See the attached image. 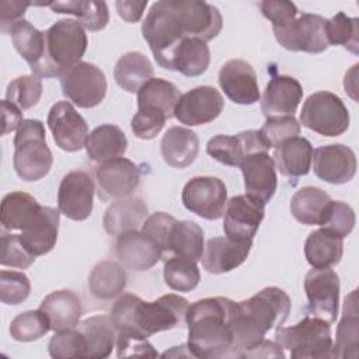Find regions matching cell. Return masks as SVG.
I'll return each mask as SVG.
<instances>
[{
    "mask_svg": "<svg viewBox=\"0 0 359 359\" xmlns=\"http://www.w3.org/2000/svg\"><path fill=\"white\" fill-rule=\"evenodd\" d=\"M289 294L276 286H268L252 297L234 302L231 313L233 342L229 358H244L272 328L280 327L290 313Z\"/></svg>",
    "mask_w": 359,
    "mask_h": 359,
    "instance_id": "obj_1",
    "label": "cell"
},
{
    "mask_svg": "<svg viewBox=\"0 0 359 359\" xmlns=\"http://www.w3.org/2000/svg\"><path fill=\"white\" fill-rule=\"evenodd\" d=\"M189 303L174 293L154 302H144L132 293H123L111 307V320L116 335L149 338L153 334L182 327Z\"/></svg>",
    "mask_w": 359,
    "mask_h": 359,
    "instance_id": "obj_2",
    "label": "cell"
},
{
    "mask_svg": "<svg viewBox=\"0 0 359 359\" xmlns=\"http://www.w3.org/2000/svg\"><path fill=\"white\" fill-rule=\"evenodd\" d=\"M234 302L227 297H205L189 304L188 351L194 358H227L231 342V313Z\"/></svg>",
    "mask_w": 359,
    "mask_h": 359,
    "instance_id": "obj_3",
    "label": "cell"
},
{
    "mask_svg": "<svg viewBox=\"0 0 359 359\" xmlns=\"http://www.w3.org/2000/svg\"><path fill=\"white\" fill-rule=\"evenodd\" d=\"M87 35L77 20H59L45 31V60L39 77H60L65 70L81 62Z\"/></svg>",
    "mask_w": 359,
    "mask_h": 359,
    "instance_id": "obj_4",
    "label": "cell"
},
{
    "mask_svg": "<svg viewBox=\"0 0 359 359\" xmlns=\"http://www.w3.org/2000/svg\"><path fill=\"white\" fill-rule=\"evenodd\" d=\"M142 34L157 65L172 70L177 49L187 36L171 0L153 3L143 20Z\"/></svg>",
    "mask_w": 359,
    "mask_h": 359,
    "instance_id": "obj_5",
    "label": "cell"
},
{
    "mask_svg": "<svg viewBox=\"0 0 359 359\" xmlns=\"http://www.w3.org/2000/svg\"><path fill=\"white\" fill-rule=\"evenodd\" d=\"M45 135L39 119H24L15 132L13 165L22 181H38L50 171L53 156Z\"/></svg>",
    "mask_w": 359,
    "mask_h": 359,
    "instance_id": "obj_6",
    "label": "cell"
},
{
    "mask_svg": "<svg viewBox=\"0 0 359 359\" xmlns=\"http://www.w3.org/2000/svg\"><path fill=\"white\" fill-rule=\"evenodd\" d=\"M275 341L294 359L331 358V327L323 318L307 314L292 327H278Z\"/></svg>",
    "mask_w": 359,
    "mask_h": 359,
    "instance_id": "obj_7",
    "label": "cell"
},
{
    "mask_svg": "<svg viewBox=\"0 0 359 359\" xmlns=\"http://www.w3.org/2000/svg\"><path fill=\"white\" fill-rule=\"evenodd\" d=\"M300 122L304 128L328 137L342 135L349 128V112L344 101L331 91L310 94L302 108Z\"/></svg>",
    "mask_w": 359,
    "mask_h": 359,
    "instance_id": "obj_8",
    "label": "cell"
},
{
    "mask_svg": "<svg viewBox=\"0 0 359 359\" xmlns=\"http://www.w3.org/2000/svg\"><path fill=\"white\" fill-rule=\"evenodd\" d=\"M59 79L63 95L79 108H94L105 98V74L90 62L76 63L65 70Z\"/></svg>",
    "mask_w": 359,
    "mask_h": 359,
    "instance_id": "obj_9",
    "label": "cell"
},
{
    "mask_svg": "<svg viewBox=\"0 0 359 359\" xmlns=\"http://www.w3.org/2000/svg\"><path fill=\"white\" fill-rule=\"evenodd\" d=\"M184 206L206 220H217L223 216L227 203V188L216 177H194L182 189Z\"/></svg>",
    "mask_w": 359,
    "mask_h": 359,
    "instance_id": "obj_10",
    "label": "cell"
},
{
    "mask_svg": "<svg viewBox=\"0 0 359 359\" xmlns=\"http://www.w3.org/2000/svg\"><path fill=\"white\" fill-rule=\"evenodd\" d=\"M325 22L327 20L318 14L303 13L290 25L272 31L278 43L287 50L321 53L330 46Z\"/></svg>",
    "mask_w": 359,
    "mask_h": 359,
    "instance_id": "obj_11",
    "label": "cell"
},
{
    "mask_svg": "<svg viewBox=\"0 0 359 359\" xmlns=\"http://www.w3.org/2000/svg\"><path fill=\"white\" fill-rule=\"evenodd\" d=\"M339 276L330 268H313L306 273L304 292L309 300L310 316L334 323L338 316Z\"/></svg>",
    "mask_w": 359,
    "mask_h": 359,
    "instance_id": "obj_12",
    "label": "cell"
},
{
    "mask_svg": "<svg viewBox=\"0 0 359 359\" xmlns=\"http://www.w3.org/2000/svg\"><path fill=\"white\" fill-rule=\"evenodd\" d=\"M223 230L234 241H252L265 216V203L247 194L231 196L226 203Z\"/></svg>",
    "mask_w": 359,
    "mask_h": 359,
    "instance_id": "obj_13",
    "label": "cell"
},
{
    "mask_svg": "<svg viewBox=\"0 0 359 359\" xmlns=\"http://www.w3.org/2000/svg\"><path fill=\"white\" fill-rule=\"evenodd\" d=\"M56 146L62 150L74 153L86 147L88 126L84 118L69 101H57L52 105L46 119Z\"/></svg>",
    "mask_w": 359,
    "mask_h": 359,
    "instance_id": "obj_14",
    "label": "cell"
},
{
    "mask_svg": "<svg viewBox=\"0 0 359 359\" xmlns=\"http://www.w3.org/2000/svg\"><path fill=\"white\" fill-rule=\"evenodd\" d=\"M95 185L91 177L81 170L67 172L57 189V208L70 220H86L94 206Z\"/></svg>",
    "mask_w": 359,
    "mask_h": 359,
    "instance_id": "obj_15",
    "label": "cell"
},
{
    "mask_svg": "<svg viewBox=\"0 0 359 359\" xmlns=\"http://www.w3.org/2000/svg\"><path fill=\"white\" fill-rule=\"evenodd\" d=\"M187 38L208 42L216 38L223 27V17L217 7L199 0H171Z\"/></svg>",
    "mask_w": 359,
    "mask_h": 359,
    "instance_id": "obj_16",
    "label": "cell"
},
{
    "mask_svg": "<svg viewBox=\"0 0 359 359\" xmlns=\"http://www.w3.org/2000/svg\"><path fill=\"white\" fill-rule=\"evenodd\" d=\"M224 100L212 86L195 87L180 97L174 116L187 126L205 125L215 121L223 111Z\"/></svg>",
    "mask_w": 359,
    "mask_h": 359,
    "instance_id": "obj_17",
    "label": "cell"
},
{
    "mask_svg": "<svg viewBox=\"0 0 359 359\" xmlns=\"http://www.w3.org/2000/svg\"><path fill=\"white\" fill-rule=\"evenodd\" d=\"M98 196L102 201L122 199L132 195L140 184L137 165L125 157L101 163L95 170Z\"/></svg>",
    "mask_w": 359,
    "mask_h": 359,
    "instance_id": "obj_18",
    "label": "cell"
},
{
    "mask_svg": "<svg viewBox=\"0 0 359 359\" xmlns=\"http://www.w3.org/2000/svg\"><path fill=\"white\" fill-rule=\"evenodd\" d=\"M311 168L320 180L334 185H342L355 177L358 163L351 147L335 143L313 150Z\"/></svg>",
    "mask_w": 359,
    "mask_h": 359,
    "instance_id": "obj_19",
    "label": "cell"
},
{
    "mask_svg": "<svg viewBox=\"0 0 359 359\" xmlns=\"http://www.w3.org/2000/svg\"><path fill=\"white\" fill-rule=\"evenodd\" d=\"M269 149L261 132L255 129L243 130L236 136L217 135L206 144V153L212 158L230 167H238L247 156L268 151Z\"/></svg>",
    "mask_w": 359,
    "mask_h": 359,
    "instance_id": "obj_20",
    "label": "cell"
},
{
    "mask_svg": "<svg viewBox=\"0 0 359 359\" xmlns=\"http://www.w3.org/2000/svg\"><path fill=\"white\" fill-rule=\"evenodd\" d=\"M219 86L227 98L240 105L259 101L261 94L254 67L241 59L227 60L219 70Z\"/></svg>",
    "mask_w": 359,
    "mask_h": 359,
    "instance_id": "obj_21",
    "label": "cell"
},
{
    "mask_svg": "<svg viewBox=\"0 0 359 359\" xmlns=\"http://www.w3.org/2000/svg\"><path fill=\"white\" fill-rule=\"evenodd\" d=\"M115 254L123 266L136 272L153 268L163 257L157 243L142 230H132L119 236L115 244Z\"/></svg>",
    "mask_w": 359,
    "mask_h": 359,
    "instance_id": "obj_22",
    "label": "cell"
},
{
    "mask_svg": "<svg viewBox=\"0 0 359 359\" xmlns=\"http://www.w3.org/2000/svg\"><path fill=\"white\" fill-rule=\"evenodd\" d=\"M238 167L244 177L245 194L266 205L278 187L273 158L268 151L254 153L247 156Z\"/></svg>",
    "mask_w": 359,
    "mask_h": 359,
    "instance_id": "obj_23",
    "label": "cell"
},
{
    "mask_svg": "<svg viewBox=\"0 0 359 359\" xmlns=\"http://www.w3.org/2000/svg\"><path fill=\"white\" fill-rule=\"evenodd\" d=\"M252 241H234L229 237H213L205 244L202 266L209 273H226L240 266L248 257Z\"/></svg>",
    "mask_w": 359,
    "mask_h": 359,
    "instance_id": "obj_24",
    "label": "cell"
},
{
    "mask_svg": "<svg viewBox=\"0 0 359 359\" xmlns=\"http://www.w3.org/2000/svg\"><path fill=\"white\" fill-rule=\"evenodd\" d=\"M303 98L302 84L292 76H273L265 87L261 111L266 118L294 115Z\"/></svg>",
    "mask_w": 359,
    "mask_h": 359,
    "instance_id": "obj_25",
    "label": "cell"
},
{
    "mask_svg": "<svg viewBox=\"0 0 359 359\" xmlns=\"http://www.w3.org/2000/svg\"><path fill=\"white\" fill-rule=\"evenodd\" d=\"M147 205L142 198L128 196L116 199L105 210L102 224L109 236L119 237L123 233L137 230L147 219Z\"/></svg>",
    "mask_w": 359,
    "mask_h": 359,
    "instance_id": "obj_26",
    "label": "cell"
},
{
    "mask_svg": "<svg viewBox=\"0 0 359 359\" xmlns=\"http://www.w3.org/2000/svg\"><path fill=\"white\" fill-rule=\"evenodd\" d=\"M39 309L46 314L52 331H63L79 325L83 307L80 297L67 289L49 293L41 303Z\"/></svg>",
    "mask_w": 359,
    "mask_h": 359,
    "instance_id": "obj_27",
    "label": "cell"
},
{
    "mask_svg": "<svg viewBox=\"0 0 359 359\" xmlns=\"http://www.w3.org/2000/svg\"><path fill=\"white\" fill-rule=\"evenodd\" d=\"M60 213L55 208L42 206L39 217L18 234L22 245L35 257L53 250L59 233Z\"/></svg>",
    "mask_w": 359,
    "mask_h": 359,
    "instance_id": "obj_28",
    "label": "cell"
},
{
    "mask_svg": "<svg viewBox=\"0 0 359 359\" xmlns=\"http://www.w3.org/2000/svg\"><path fill=\"white\" fill-rule=\"evenodd\" d=\"M163 160L174 168H185L191 165L199 151V139L196 133L188 128H170L160 143Z\"/></svg>",
    "mask_w": 359,
    "mask_h": 359,
    "instance_id": "obj_29",
    "label": "cell"
},
{
    "mask_svg": "<svg viewBox=\"0 0 359 359\" xmlns=\"http://www.w3.org/2000/svg\"><path fill=\"white\" fill-rule=\"evenodd\" d=\"M272 158L278 171L285 177L307 175L311 168L313 146L306 137L294 136L275 147Z\"/></svg>",
    "mask_w": 359,
    "mask_h": 359,
    "instance_id": "obj_30",
    "label": "cell"
},
{
    "mask_svg": "<svg viewBox=\"0 0 359 359\" xmlns=\"http://www.w3.org/2000/svg\"><path fill=\"white\" fill-rule=\"evenodd\" d=\"M358 290H352L344 300L342 316L337 325V338L332 344L331 358H356L359 344Z\"/></svg>",
    "mask_w": 359,
    "mask_h": 359,
    "instance_id": "obj_31",
    "label": "cell"
},
{
    "mask_svg": "<svg viewBox=\"0 0 359 359\" xmlns=\"http://www.w3.org/2000/svg\"><path fill=\"white\" fill-rule=\"evenodd\" d=\"M42 210L36 199L22 191L7 194L0 206V220L3 230H25L29 227Z\"/></svg>",
    "mask_w": 359,
    "mask_h": 359,
    "instance_id": "obj_32",
    "label": "cell"
},
{
    "mask_svg": "<svg viewBox=\"0 0 359 359\" xmlns=\"http://www.w3.org/2000/svg\"><path fill=\"white\" fill-rule=\"evenodd\" d=\"M86 150L91 161L101 164L122 157L128 150V139L119 126L104 123L94 128L88 135Z\"/></svg>",
    "mask_w": 359,
    "mask_h": 359,
    "instance_id": "obj_33",
    "label": "cell"
},
{
    "mask_svg": "<svg viewBox=\"0 0 359 359\" xmlns=\"http://www.w3.org/2000/svg\"><path fill=\"white\" fill-rule=\"evenodd\" d=\"M8 34L15 50L29 65L32 73L39 77L45 60V31H39L22 18L11 27Z\"/></svg>",
    "mask_w": 359,
    "mask_h": 359,
    "instance_id": "obj_34",
    "label": "cell"
},
{
    "mask_svg": "<svg viewBox=\"0 0 359 359\" xmlns=\"http://www.w3.org/2000/svg\"><path fill=\"white\" fill-rule=\"evenodd\" d=\"M77 330L83 334L87 344L86 358H108L116 341V330L109 316H93L79 323Z\"/></svg>",
    "mask_w": 359,
    "mask_h": 359,
    "instance_id": "obj_35",
    "label": "cell"
},
{
    "mask_svg": "<svg viewBox=\"0 0 359 359\" xmlns=\"http://www.w3.org/2000/svg\"><path fill=\"white\" fill-rule=\"evenodd\" d=\"M344 238L327 231L325 229L314 230L304 243V255L313 268H331L337 265L344 252Z\"/></svg>",
    "mask_w": 359,
    "mask_h": 359,
    "instance_id": "obj_36",
    "label": "cell"
},
{
    "mask_svg": "<svg viewBox=\"0 0 359 359\" xmlns=\"http://www.w3.org/2000/svg\"><path fill=\"white\" fill-rule=\"evenodd\" d=\"M53 13L69 14L77 18V22L88 31H101L109 21L108 6L105 1L95 0H70L49 3Z\"/></svg>",
    "mask_w": 359,
    "mask_h": 359,
    "instance_id": "obj_37",
    "label": "cell"
},
{
    "mask_svg": "<svg viewBox=\"0 0 359 359\" xmlns=\"http://www.w3.org/2000/svg\"><path fill=\"white\" fill-rule=\"evenodd\" d=\"M151 77L153 65L149 57L140 52H128L122 55L114 67V79L116 84L128 93H137Z\"/></svg>",
    "mask_w": 359,
    "mask_h": 359,
    "instance_id": "obj_38",
    "label": "cell"
},
{
    "mask_svg": "<svg viewBox=\"0 0 359 359\" xmlns=\"http://www.w3.org/2000/svg\"><path fill=\"white\" fill-rule=\"evenodd\" d=\"M126 286V273L121 264L105 259L98 262L90 272L88 289L91 294L101 300L119 296Z\"/></svg>",
    "mask_w": 359,
    "mask_h": 359,
    "instance_id": "obj_39",
    "label": "cell"
},
{
    "mask_svg": "<svg viewBox=\"0 0 359 359\" xmlns=\"http://www.w3.org/2000/svg\"><path fill=\"white\" fill-rule=\"evenodd\" d=\"M180 97L181 94L175 84L160 77H151L137 91V108H157L170 119L174 116V108Z\"/></svg>",
    "mask_w": 359,
    "mask_h": 359,
    "instance_id": "obj_40",
    "label": "cell"
},
{
    "mask_svg": "<svg viewBox=\"0 0 359 359\" xmlns=\"http://www.w3.org/2000/svg\"><path fill=\"white\" fill-rule=\"evenodd\" d=\"M330 201V195L321 188L303 187L290 199V213L299 223L320 224L321 215Z\"/></svg>",
    "mask_w": 359,
    "mask_h": 359,
    "instance_id": "obj_41",
    "label": "cell"
},
{
    "mask_svg": "<svg viewBox=\"0 0 359 359\" xmlns=\"http://www.w3.org/2000/svg\"><path fill=\"white\" fill-rule=\"evenodd\" d=\"M205 241H203V230L199 224L191 220L175 222L170 238H168V251L174 255L188 257L195 261H201L203 254Z\"/></svg>",
    "mask_w": 359,
    "mask_h": 359,
    "instance_id": "obj_42",
    "label": "cell"
},
{
    "mask_svg": "<svg viewBox=\"0 0 359 359\" xmlns=\"http://www.w3.org/2000/svg\"><path fill=\"white\" fill-rule=\"evenodd\" d=\"M210 63V50L202 39L185 38L177 49L172 70L187 77L203 74Z\"/></svg>",
    "mask_w": 359,
    "mask_h": 359,
    "instance_id": "obj_43",
    "label": "cell"
},
{
    "mask_svg": "<svg viewBox=\"0 0 359 359\" xmlns=\"http://www.w3.org/2000/svg\"><path fill=\"white\" fill-rule=\"evenodd\" d=\"M163 275L165 285L177 292H191L201 280L196 261L181 255H172L164 262Z\"/></svg>",
    "mask_w": 359,
    "mask_h": 359,
    "instance_id": "obj_44",
    "label": "cell"
},
{
    "mask_svg": "<svg viewBox=\"0 0 359 359\" xmlns=\"http://www.w3.org/2000/svg\"><path fill=\"white\" fill-rule=\"evenodd\" d=\"M325 34L328 45H341L349 52L358 55L359 52V20L348 17L344 11L337 13L325 22Z\"/></svg>",
    "mask_w": 359,
    "mask_h": 359,
    "instance_id": "obj_45",
    "label": "cell"
},
{
    "mask_svg": "<svg viewBox=\"0 0 359 359\" xmlns=\"http://www.w3.org/2000/svg\"><path fill=\"white\" fill-rule=\"evenodd\" d=\"M49 330L50 323L41 309L20 313L10 323V335L13 339L20 342L36 341Z\"/></svg>",
    "mask_w": 359,
    "mask_h": 359,
    "instance_id": "obj_46",
    "label": "cell"
},
{
    "mask_svg": "<svg viewBox=\"0 0 359 359\" xmlns=\"http://www.w3.org/2000/svg\"><path fill=\"white\" fill-rule=\"evenodd\" d=\"M355 223V210L342 201L331 199L321 215L318 226L341 238H345L352 233Z\"/></svg>",
    "mask_w": 359,
    "mask_h": 359,
    "instance_id": "obj_47",
    "label": "cell"
},
{
    "mask_svg": "<svg viewBox=\"0 0 359 359\" xmlns=\"http://www.w3.org/2000/svg\"><path fill=\"white\" fill-rule=\"evenodd\" d=\"M42 95V81L35 74L20 76L11 80L6 90V100L17 105L21 111L38 104Z\"/></svg>",
    "mask_w": 359,
    "mask_h": 359,
    "instance_id": "obj_48",
    "label": "cell"
},
{
    "mask_svg": "<svg viewBox=\"0 0 359 359\" xmlns=\"http://www.w3.org/2000/svg\"><path fill=\"white\" fill-rule=\"evenodd\" d=\"M48 351L49 355L55 359L86 358L87 344L79 330L69 328L55 332V335L49 341Z\"/></svg>",
    "mask_w": 359,
    "mask_h": 359,
    "instance_id": "obj_49",
    "label": "cell"
},
{
    "mask_svg": "<svg viewBox=\"0 0 359 359\" xmlns=\"http://www.w3.org/2000/svg\"><path fill=\"white\" fill-rule=\"evenodd\" d=\"M31 292V282L24 272L6 271L0 272V300L4 304L17 306L22 303Z\"/></svg>",
    "mask_w": 359,
    "mask_h": 359,
    "instance_id": "obj_50",
    "label": "cell"
},
{
    "mask_svg": "<svg viewBox=\"0 0 359 359\" xmlns=\"http://www.w3.org/2000/svg\"><path fill=\"white\" fill-rule=\"evenodd\" d=\"M168 118L164 112L151 107H140L130 121V129L136 137L143 140L154 139Z\"/></svg>",
    "mask_w": 359,
    "mask_h": 359,
    "instance_id": "obj_51",
    "label": "cell"
},
{
    "mask_svg": "<svg viewBox=\"0 0 359 359\" xmlns=\"http://www.w3.org/2000/svg\"><path fill=\"white\" fill-rule=\"evenodd\" d=\"M262 137L266 144L272 147H278L283 140L299 136L300 135V123L293 115L286 116H275L266 118L265 123L259 129Z\"/></svg>",
    "mask_w": 359,
    "mask_h": 359,
    "instance_id": "obj_52",
    "label": "cell"
},
{
    "mask_svg": "<svg viewBox=\"0 0 359 359\" xmlns=\"http://www.w3.org/2000/svg\"><path fill=\"white\" fill-rule=\"evenodd\" d=\"M35 261L32 255L20 241L18 234H8L3 230L1 233V257L0 264L3 266H11L18 269H27Z\"/></svg>",
    "mask_w": 359,
    "mask_h": 359,
    "instance_id": "obj_53",
    "label": "cell"
},
{
    "mask_svg": "<svg viewBox=\"0 0 359 359\" xmlns=\"http://www.w3.org/2000/svg\"><path fill=\"white\" fill-rule=\"evenodd\" d=\"M262 15L271 21L272 29H280L290 25L299 14L294 3L286 0H264L259 3Z\"/></svg>",
    "mask_w": 359,
    "mask_h": 359,
    "instance_id": "obj_54",
    "label": "cell"
},
{
    "mask_svg": "<svg viewBox=\"0 0 359 359\" xmlns=\"http://www.w3.org/2000/svg\"><path fill=\"white\" fill-rule=\"evenodd\" d=\"M175 222L177 219L174 216L164 212H156L147 216V219L143 222L142 231L153 238L164 254L168 251V238Z\"/></svg>",
    "mask_w": 359,
    "mask_h": 359,
    "instance_id": "obj_55",
    "label": "cell"
},
{
    "mask_svg": "<svg viewBox=\"0 0 359 359\" xmlns=\"http://www.w3.org/2000/svg\"><path fill=\"white\" fill-rule=\"evenodd\" d=\"M116 356H150L156 358L157 352L147 338L132 335H116Z\"/></svg>",
    "mask_w": 359,
    "mask_h": 359,
    "instance_id": "obj_56",
    "label": "cell"
},
{
    "mask_svg": "<svg viewBox=\"0 0 359 359\" xmlns=\"http://www.w3.org/2000/svg\"><path fill=\"white\" fill-rule=\"evenodd\" d=\"M32 6L29 1H18V0H3L0 1V29L1 32H10L11 27L22 20L25 10Z\"/></svg>",
    "mask_w": 359,
    "mask_h": 359,
    "instance_id": "obj_57",
    "label": "cell"
},
{
    "mask_svg": "<svg viewBox=\"0 0 359 359\" xmlns=\"http://www.w3.org/2000/svg\"><path fill=\"white\" fill-rule=\"evenodd\" d=\"M146 6H147V0L146 1L119 0L115 3L118 15L126 22H137L142 18Z\"/></svg>",
    "mask_w": 359,
    "mask_h": 359,
    "instance_id": "obj_58",
    "label": "cell"
},
{
    "mask_svg": "<svg viewBox=\"0 0 359 359\" xmlns=\"http://www.w3.org/2000/svg\"><path fill=\"white\" fill-rule=\"evenodd\" d=\"M1 108H3V130L1 135H7L11 130L18 129V126L22 123V112L21 109L11 104L10 101L4 100L1 101Z\"/></svg>",
    "mask_w": 359,
    "mask_h": 359,
    "instance_id": "obj_59",
    "label": "cell"
},
{
    "mask_svg": "<svg viewBox=\"0 0 359 359\" xmlns=\"http://www.w3.org/2000/svg\"><path fill=\"white\" fill-rule=\"evenodd\" d=\"M244 358H285V352L276 341L273 342L264 338L257 346L248 351Z\"/></svg>",
    "mask_w": 359,
    "mask_h": 359,
    "instance_id": "obj_60",
    "label": "cell"
}]
</instances>
